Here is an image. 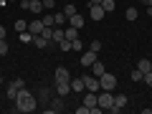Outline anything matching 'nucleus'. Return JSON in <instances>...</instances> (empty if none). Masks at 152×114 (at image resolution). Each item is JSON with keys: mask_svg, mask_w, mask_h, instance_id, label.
<instances>
[{"mask_svg": "<svg viewBox=\"0 0 152 114\" xmlns=\"http://www.w3.org/2000/svg\"><path fill=\"white\" fill-rule=\"evenodd\" d=\"M15 109L23 112V114H26V112H36V109H38V99L23 86L20 91H18V96H15Z\"/></svg>", "mask_w": 152, "mask_h": 114, "instance_id": "nucleus-1", "label": "nucleus"}, {"mask_svg": "<svg viewBox=\"0 0 152 114\" xmlns=\"http://www.w3.org/2000/svg\"><path fill=\"white\" fill-rule=\"evenodd\" d=\"M99 86H102V91H114V89H117V76L109 74V71H104V74L99 76Z\"/></svg>", "mask_w": 152, "mask_h": 114, "instance_id": "nucleus-2", "label": "nucleus"}, {"mask_svg": "<svg viewBox=\"0 0 152 114\" xmlns=\"http://www.w3.org/2000/svg\"><path fill=\"white\" fill-rule=\"evenodd\" d=\"M96 99H99V107L107 109V112L114 107V91H102V94H96Z\"/></svg>", "mask_w": 152, "mask_h": 114, "instance_id": "nucleus-3", "label": "nucleus"}, {"mask_svg": "<svg viewBox=\"0 0 152 114\" xmlns=\"http://www.w3.org/2000/svg\"><path fill=\"white\" fill-rule=\"evenodd\" d=\"M127 102H129V99H127V94H114V107L109 109V112H112V114L122 112V109L127 107Z\"/></svg>", "mask_w": 152, "mask_h": 114, "instance_id": "nucleus-4", "label": "nucleus"}, {"mask_svg": "<svg viewBox=\"0 0 152 114\" xmlns=\"http://www.w3.org/2000/svg\"><path fill=\"white\" fill-rule=\"evenodd\" d=\"M96 56H99V53H94L91 48H89V51H81L79 64H81V66H94V64H96Z\"/></svg>", "mask_w": 152, "mask_h": 114, "instance_id": "nucleus-5", "label": "nucleus"}, {"mask_svg": "<svg viewBox=\"0 0 152 114\" xmlns=\"http://www.w3.org/2000/svg\"><path fill=\"white\" fill-rule=\"evenodd\" d=\"M84 86H86V91H102V86H99V79L96 76H84Z\"/></svg>", "mask_w": 152, "mask_h": 114, "instance_id": "nucleus-6", "label": "nucleus"}, {"mask_svg": "<svg viewBox=\"0 0 152 114\" xmlns=\"http://www.w3.org/2000/svg\"><path fill=\"white\" fill-rule=\"evenodd\" d=\"M56 94L58 96H69L71 94V81H56Z\"/></svg>", "mask_w": 152, "mask_h": 114, "instance_id": "nucleus-7", "label": "nucleus"}, {"mask_svg": "<svg viewBox=\"0 0 152 114\" xmlns=\"http://www.w3.org/2000/svg\"><path fill=\"white\" fill-rule=\"evenodd\" d=\"M56 81H71V74L66 66H56V76H53Z\"/></svg>", "mask_w": 152, "mask_h": 114, "instance_id": "nucleus-8", "label": "nucleus"}, {"mask_svg": "<svg viewBox=\"0 0 152 114\" xmlns=\"http://www.w3.org/2000/svg\"><path fill=\"white\" fill-rule=\"evenodd\" d=\"M64 107H66V104H64V96H58V99H53V104H51L48 109H43V112H46V114H53V112H64Z\"/></svg>", "mask_w": 152, "mask_h": 114, "instance_id": "nucleus-9", "label": "nucleus"}, {"mask_svg": "<svg viewBox=\"0 0 152 114\" xmlns=\"http://www.w3.org/2000/svg\"><path fill=\"white\" fill-rule=\"evenodd\" d=\"M89 15H91L94 18V20H104V15H107V13H104V8L102 5H91V8H89Z\"/></svg>", "mask_w": 152, "mask_h": 114, "instance_id": "nucleus-10", "label": "nucleus"}, {"mask_svg": "<svg viewBox=\"0 0 152 114\" xmlns=\"http://www.w3.org/2000/svg\"><path fill=\"white\" fill-rule=\"evenodd\" d=\"M28 10H31L33 13V15H43V10H46V8H43V3H41V0H31V5H28Z\"/></svg>", "mask_w": 152, "mask_h": 114, "instance_id": "nucleus-11", "label": "nucleus"}, {"mask_svg": "<svg viewBox=\"0 0 152 114\" xmlns=\"http://www.w3.org/2000/svg\"><path fill=\"white\" fill-rule=\"evenodd\" d=\"M41 31H43V23H41V18H36L33 23H28V33H31V36H41Z\"/></svg>", "mask_w": 152, "mask_h": 114, "instance_id": "nucleus-12", "label": "nucleus"}, {"mask_svg": "<svg viewBox=\"0 0 152 114\" xmlns=\"http://www.w3.org/2000/svg\"><path fill=\"white\" fill-rule=\"evenodd\" d=\"M71 91H74V94L86 91V86H84V76H81V79H71Z\"/></svg>", "mask_w": 152, "mask_h": 114, "instance_id": "nucleus-13", "label": "nucleus"}, {"mask_svg": "<svg viewBox=\"0 0 152 114\" xmlns=\"http://www.w3.org/2000/svg\"><path fill=\"white\" fill-rule=\"evenodd\" d=\"M69 26H74V28H84V15H81V13H74V15H69Z\"/></svg>", "mask_w": 152, "mask_h": 114, "instance_id": "nucleus-14", "label": "nucleus"}, {"mask_svg": "<svg viewBox=\"0 0 152 114\" xmlns=\"http://www.w3.org/2000/svg\"><path fill=\"white\" fill-rule=\"evenodd\" d=\"M64 38H69L71 43H74L76 38H79V28H74V26H69V28H64Z\"/></svg>", "mask_w": 152, "mask_h": 114, "instance_id": "nucleus-15", "label": "nucleus"}, {"mask_svg": "<svg viewBox=\"0 0 152 114\" xmlns=\"http://www.w3.org/2000/svg\"><path fill=\"white\" fill-rule=\"evenodd\" d=\"M137 69H140L142 74H147V71H152V61L150 58H140L137 61Z\"/></svg>", "mask_w": 152, "mask_h": 114, "instance_id": "nucleus-16", "label": "nucleus"}, {"mask_svg": "<svg viewBox=\"0 0 152 114\" xmlns=\"http://www.w3.org/2000/svg\"><path fill=\"white\" fill-rule=\"evenodd\" d=\"M53 20H56V26H66V23H69V15H66L64 10H61V13L56 10V13H53Z\"/></svg>", "mask_w": 152, "mask_h": 114, "instance_id": "nucleus-17", "label": "nucleus"}, {"mask_svg": "<svg viewBox=\"0 0 152 114\" xmlns=\"http://www.w3.org/2000/svg\"><path fill=\"white\" fill-rule=\"evenodd\" d=\"M33 43H36V48H48L51 41H46L43 36H33Z\"/></svg>", "mask_w": 152, "mask_h": 114, "instance_id": "nucleus-18", "label": "nucleus"}, {"mask_svg": "<svg viewBox=\"0 0 152 114\" xmlns=\"http://www.w3.org/2000/svg\"><path fill=\"white\" fill-rule=\"evenodd\" d=\"M124 18H127V20H137V18H140V13H137V8H134V5H129V8L124 10Z\"/></svg>", "mask_w": 152, "mask_h": 114, "instance_id": "nucleus-19", "label": "nucleus"}, {"mask_svg": "<svg viewBox=\"0 0 152 114\" xmlns=\"http://www.w3.org/2000/svg\"><path fill=\"white\" fill-rule=\"evenodd\" d=\"M18 91H20V89H18L15 84L10 81V86H8V91H5V94H8V99H13V102H15V96H18Z\"/></svg>", "mask_w": 152, "mask_h": 114, "instance_id": "nucleus-20", "label": "nucleus"}, {"mask_svg": "<svg viewBox=\"0 0 152 114\" xmlns=\"http://www.w3.org/2000/svg\"><path fill=\"white\" fill-rule=\"evenodd\" d=\"M102 8H104V13H112L114 8H117V3H114V0H102Z\"/></svg>", "mask_w": 152, "mask_h": 114, "instance_id": "nucleus-21", "label": "nucleus"}, {"mask_svg": "<svg viewBox=\"0 0 152 114\" xmlns=\"http://www.w3.org/2000/svg\"><path fill=\"white\" fill-rule=\"evenodd\" d=\"M91 69H94V76H96V79H99V76H102L104 71H107V66H104V64H99V61H96V64H94Z\"/></svg>", "mask_w": 152, "mask_h": 114, "instance_id": "nucleus-22", "label": "nucleus"}, {"mask_svg": "<svg viewBox=\"0 0 152 114\" xmlns=\"http://www.w3.org/2000/svg\"><path fill=\"white\" fill-rule=\"evenodd\" d=\"M58 41H64V28H53V41L51 43H58Z\"/></svg>", "mask_w": 152, "mask_h": 114, "instance_id": "nucleus-23", "label": "nucleus"}, {"mask_svg": "<svg viewBox=\"0 0 152 114\" xmlns=\"http://www.w3.org/2000/svg\"><path fill=\"white\" fill-rule=\"evenodd\" d=\"M71 51H76V53H81V51H84V43H81V38H76L74 43H71Z\"/></svg>", "mask_w": 152, "mask_h": 114, "instance_id": "nucleus-24", "label": "nucleus"}, {"mask_svg": "<svg viewBox=\"0 0 152 114\" xmlns=\"http://www.w3.org/2000/svg\"><path fill=\"white\" fill-rule=\"evenodd\" d=\"M56 46H58L61 51H71V41H69V38H64V41H58Z\"/></svg>", "mask_w": 152, "mask_h": 114, "instance_id": "nucleus-25", "label": "nucleus"}, {"mask_svg": "<svg viewBox=\"0 0 152 114\" xmlns=\"http://www.w3.org/2000/svg\"><path fill=\"white\" fill-rule=\"evenodd\" d=\"M8 48H10L8 41H5V38H0V56H8Z\"/></svg>", "mask_w": 152, "mask_h": 114, "instance_id": "nucleus-26", "label": "nucleus"}, {"mask_svg": "<svg viewBox=\"0 0 152 114\" xmlns=\"http://www.w3.org/2000/svg\"><path fill=\"white\" fill-rule=\"evenodd\" d=\"M15 31H18V33L28 31V23H26V20H15Z\"/></svg>", "mask_w": 152, "mask_h": 114, "instance_id": "nucleus-27", "label": "nucleus"}, {"mask_svg": "<svg viewBox=\"0 0 152 114\" xmlns=\"http://www.w3.org/2000/svg\"><path fill=\"white\" fill-rule=\"evenodd\" d=\"M142 76H145V74H142L140 69H134V71H132V81H137V84H140V81H142Z\"/></svg>", "mask_w": 152, "mask_h": 114, "instance_id": "nucleus-28", "label": "nucleus"}, {"mask_svg": "<svg viewBox=\"0 0 152 114\" xmlns=\"http://www.w3.org/2000/svg\"><path fill=\"white\" fill-rule=\"evenodd\" d=\"M89 48H91V51H94V53H99V51H102V43H99L96 38H94L91 43H89Z\"/></svg>", "mask_w": 152, "mask_h": 114, "instance_id": "nucleus-29", "label": "nucleus"}, {"mask_svg": "<svg viewBox=\"0 0 152 114\" xmlns=\"http://www.w3.org/2000/svg\"><path fill=\"white\" fill-rule=\"evenodd\" d=\"M41 3H43L46 10H53V8H56V0H41Z\"/></svg>", "mask_w": 152, "mask_h": 114, "instance_id": "nucleus-30", "label": "nucleus"}, {"mask_svg": "<svg viewBox=\"0 0 152 114\" xmlns=\"http://www.w3.org/2000/svg\"><path fill=\"white\" fill-rule=\"evenodd\" d=\"M20 41H23V43H31V41H33V36H31L28 31H23V33H20Z\"/></svg>", "mask_w": 152, "mask_h": 114, "instance_id": "nucleus-31", "label": "nucleus"}, {"mask_svg": "<svg viewBox=\"0 0 152 114\" xmlns=\"http://www.w3.org/2000/svg\"><path fill=\"white\" fill-rule=\"evenodd\" d=\"M76 114H91V109L86 104H81V107H76Z\"/></svg>", "mask_w": 152, "mask_h": 114, "instance_id": "nucleus-32", "label": "nucleus"}, {"mask_svg": "<svg viewBox=\"0 0 152 114\" xmlns=\"http://www.w3.org/2000/svg\"><path fill=\"white\" fill-rule=\"evenodd\" d=\"M142 81H145V84H147V86H152V71H147V74H145V76H142Z\"/></svg>", "mask_w": 152, "mask_h": 114, "instance_id": "nucleus-33", "label": "nucleus"}, {"mask_svg": "<svg viewBox=\"0 0 152 114\" xmlns=\"http://www.w3.org/2000/svg\"><path fill=\"white\" fill-rule=\"evenodd\" d=\"M64 13H66V15H74V13H76V5H64Z\"/></svg>", "mask_w": 152, "mask_h": 114, "instance_id": "nucleus-34", "label": "nucleus"}, {"mask_svg": "<svg viewBox=\"0 0 152 114\" xmlns=\"http://www.w3.org/2000/svg\"><path fill=\"white\" fill-rule=\"evenodd\" d=\"M8 36V31H5V26H0V38H5Z\"/></svg>", "mask_w": 152, "mask_h": 114, "instance_id": "nucleus-35", "label": "nucleus"}, {"mask_svg": "<svg viewBox=\"0 0 152 114\" xmlns=\"http://www.w3.org/2000/svg\"><path fill=\"white\" fill-rule=\"evenodd\" d=\"M147 5H150V10H147V13H150V15H152V0H147Z\"/></svg>", "mask_w": 152, "mask_h": 114, "instance_id": "nucleus-36", "label": "nucleus"}, {"mask_svg": "<svg viewBox=\"0 0 152 114\" xmlns=\"http://www.w3.org/2000/svg\"><path fill=\"white\" fill-rule=\"evenodd\" d=\"M91 5H102V0H91Z\"/></svg>", "mask_w": 152, "mask_h": 114, "instance_id": "nucleus-37", "label": "nucleus"}, {"mask_svg": "<svg viewBox=\"0 0 152 114\" xmlns=\"http://www.w3.org/2000/svg\"><path fill=\"white\" fill-rule=\"evenodd\" d=\"M137 3H147V0H137Z\"/></svg>", "mask_w": 152, "mask_h": 114, "instance_id": "nucleus-38", "label": "nucleus"}, {"mask_svg": "<svg viewBox=\"0 0 152 114\" xmlns=\"http://www.w3.org/2000/svg\"><path fill=\"white\" fill-rule=\"evenodd\" d=\"M8 3H18V0H8Z\"/></svg>", "mask_w": 152, "mask_h": 114, "instance_id": "nucleus-39", "label": "nucleus"}]
</instances>
